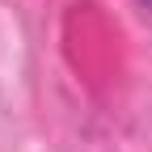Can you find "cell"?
<instances>
[{"label": "cell", "mask_w": 152, "mask_h": 152, "mask_svg": "<svg viewBox=\"0 0 152 152\" xmlns=\"http://www.w3.org/2000/svg\"><path fill=\"white\" fill-rule=\"evenodd\" d=\"M135 9H140V13H144V21H148V26H152V0H135Z\"/></svg>", "instance_id": "1"}]
</instances>
